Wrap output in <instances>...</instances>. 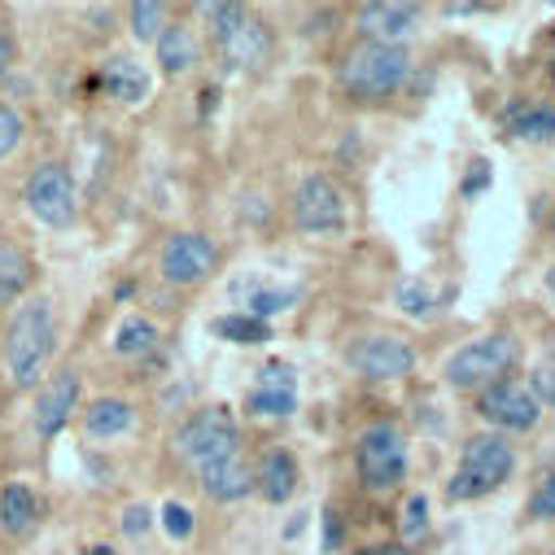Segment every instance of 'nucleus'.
<instances>
[{"label": "nucleus", "instance_id": "f257e3e1", "mask_svg": "<svg viewBox=\"0 0 555 555\" xmlns=\"http://www.w3.org/2000/svg\"><path fill=\"white\" fill-rule=\"evenodd\" d=\"M57 350V320L49 298H23V307L5 324V367L18 389L40 385L49 359Z\"/></svg>", "mask_w": 555, "mask_h": 555}, {"label": "nucleus", "instance_id": "f03ea898", "mask_svg": "<svg viewBox=\"0 0 555 555\" xmlns=\"http://www.w3.org/2000/svg\"><path fill=\"white\" fill-rule=\"evenodd\" d=\"M411 79V53L406 44H372L359 40L337 62V88L354 101H385Z\"/></svg>", "mask_w": 555, "mask_h": 555}, {"label": "nucleus", "instance_id": "7ed1b4c3", "mask_svg": "<svg viewBox=\"0 0 555 555\" xmlns=\"http://www.w3.org/2000/svg\"><path fill=\"white\" fill-rule=\"evenodd\" d=\"M512 468H516L512 438H503V434H477V438H468L447 494L460 499V503L464 499H486V494H494L512 477Z\"/></svg>", "mask_w": 555, "mask_h": 555}, {"label": "nucleus", "instance_id": "20e7f679", "mask_svg": "<svg viewBox=\"0 0 555 555\" xmlns=\"http://www.w3.org/2000/svg\"><path fill=\"white\" fill-rule=\"evenodd\" d=\"M236 451H241V425L228 406H202L176 429V455L197 473L232 460Z\"/></svg>", "mask_w": 555, "mask_h": 555}, {"label": "nucleus", "instance_id": "39448f33", "mask_svg": "<svg viewBox=\"0 0 555 555\" xmlns=\"http://www.w3.org/2000/svg\"><path fill=\"white\" fill-rule=\"evenodd\" d=\"M406 464H411V451H406V434L398 425H372V429L359 434L354 473L372 494L398 490L406 481Z\"/></svg>", "mask_w": 555, "mask_h": 555}, {"label": "nucleus", "instance_id": "423d86ee", "mask_svg": "<svg viewBox=\"0 0 555 555\" xmlns=\"http://www.w3.org/2000/svg\"><path fill=\"white\" fill-rule=\"evenodd\" d=\"M520 363V341L512 333H490L481 341L460 346L447 359V380L455 389H490L499 380H507V372Z\"/></svg>", "mask_w": 555, "mask_h": 555}, {"label": "nucleus", "instance_id": "0eeeda50", "mask_svg": "<svg viewBox=\"0 0 555 555\" xmlns=\"http://www.w3.org/2000/svg\"><path fill=\"white\" fill-rule=\"evenodd\" d=\"M27 210L44 223V228H70L79 215V193H75V176L66 163H40L27 176Z\"/></svg>", "mask_w": 555, "mask_h": 555}, {"label": "nucleus", "instance_id": "6e6552de", "mask_svg": "<svg viewBox=\"0 0 555 555\" xmlns=\"http://www.w3.org/2000/svg\"><path fill=\"white\" fill-rule=\"evenodd\" d=\"M346 363L363 380H402L415 372V350L393 333H363L346 346Z\"/></svg>", "mask_w": 555, "mask_h": 555}, {"label": "nucleus", "instance_id": "1a4fd4ad", "mask_svg": "<svg viewBox=\"0 0 555 555\" xmlns=\"http://www.w3.org/2000/svg\"><path fill=\"white\" fill-rule=\"evenodd\" d=\"M219 271V245L206 232H176L163 245V281L176 289H193Z\"/></svg>", "mask_w": 555, "mask_h": 555}, {"label": "nucleus", "instance_id": "9d476101", "mask_svg": "<svg viewBox=\"0 0 555 555\" xmlns=\"http://www.w3.org/2000/svg\"><path fill=\"white\" fill-rule=\"evenodd\" d=\"M477 411H481V421L494 425L503 438L507 434H529L538 425V415H542V406H538V398L529 393L525 380H499V385L481 389Z\"/></svg>", "mask_w": 555, "mask_h": 555}, {"label": "nucleus", "instance_id": "9b49d317", "mask_svg": "<svg viewBox=\"0 0 555 555\" xmlns=\"http://www.w3.org/2000/svg\"><path fill=\"white\" fill-rule=\"evenodd\" d=\"M294 223L311 236H328L346 228V193L328 176H307L294 189Z\"/></svg>", "mask_w": 555, "mask_h": 555}, {"label": "nucleus", "instance_id": "f8f14e48", "mask_svg": "<svg viewBox=\"0 0 555 555\" xmlns=\"http://www.w3.org/2000/svg\"><path fill=\"white\" fill-rule=\"evenodd\" d=\"M271 49H275L271 27H267L262 18H254V14H245L232 31L215 36V57H219V66L232 70V75H254V70H262V66L271 62Z\"/></svg>", "mask_w": 555, "mask_h": 555}, {"label": "nucleus", "instance_id": "ddd939ff", "mask_svg": "<svg viewBox=\"0 0 555 555\" xmlns=\"http://www.w3.org/2000/svg\"><path fill=\"white\" fill-rule=\"evenodd\" d=\"M245 411L258 415V421H285V415L298 411V376L285 359H275L267 367H258V385L245 393Z\"/></svg>", "mask_w": 555, "mask_h": 555}, {"label": "nucleus", "instance_id": "4468645a", "mask_svg": "<svg viewBox=\"0 0 555 555\" xmlns=\"http://www.w3.org/2000/svg\"><path fill=\"white\" fill-rule=\"evenodd\" d=\"M415 23H421V5H398V0H372L359 5V31L372 44H402Z\"/></svg>", "mask_w": 555, "mask_h": 555}, {"label": "nucleus", "instance_id": "2eb2a0df", "mask_svg": "<svg viewBox=\"0 0 555 555\" xmlns=\"http://www.w3.org/2000/svg\"><path fill=\"white\" fill-rule=\"evenodd\" d=\"M75 402H79V376H75V372H57V376L40 389L31 421H36V434H40L44 442H49V438H57V434L66 429Z\"/></svg>", "mask_w": 555, "mask_h": 555}, {"label": "nucleus", "instance_id": "dca6fc26", "mask_svg": "<svg viewBox=\"0 0 555 555\" xmlns=\"http://www.w3.org/2000/svg\"><path fill=\"white\" fill-rule=\"evenodd\" d=\"M154 53H158V70L176 79V75L197 70V62H202V40H197V31H193L189 23H167L163 36L154 40Z\"/></svg>", "mask_w": 555, "mask_h": 555}, {"label": "nucleus", "instance_id": "f3484780", "mask_svg": "<svg viewBox=\"0 0 555 555\" xmlns=\"http://www.w3.org/2000/svg\"><path fill=\"white\" fill-rule=\"evenodd\" d=\"M131 429H135V406H131L127 398L105 393V398H92V402H88V411H83V434H88V438L109 442V438H122V434H131Z\"/></svg>", "mask_w": 555, "mask_h": 555}, {"label": "nucleus", "instance_id": "a211bd4d", "mask_svg": "<svg viewBox=\"0 0 555 555\" xmlns=\"http://www.w3.org/2000/svg\"><path fill=\"white\" fill-rule=\"evenodd\" d=\"M114 101H122V105H141L145 96H150V88H154V79H150V70L135 62V57H109L105 66H101V79H96Z\"/></svg>", "mask_w": 555, "mask_h": 555}, {"label": "nucleus", "instance_id": "6ab92c4d", "mask_svg": "<svg viewBox=\"0 0 555 555\" xmlns=\"http://www.w3.org/2000/svg\"><path fill=\"white\" fill-rule=\"evenodd\" d=\"M197 477H202V490H206L215 503H241L245 494L258 490V486H254V473H249V464H245L241 455H232V460H223V464H210V468H202Z\"/></svg>", "mask_w": 555, "mask_h": 555}, {"label": "nucleus", "instance_id": "aec40b11", "mask_svg": "<svg viewBox=\"0 0 555 555\" xmlns=\"http://www.w3.org/2000/svg\"><path fill=\"white\" fill-rule=\"evenodd\" d=\"M503 127L516 135V141H525V145H542V141H551V135H555V105H546V101H516V105H507Z\"/></svg>", "mask_w": 555, "mask_h": 555}, {"label": "nucleus", "instance_id": "412c9836", "mask_svg": "<svg viewBox=\"0 0 555 555\" xmlns=\"http://www.w3.org/2000/svg\"><path fill=\"white\" fill-rule=\"evenodd\" d=\"M254 486L262 490L267 503H289L298 490V460L289 451H267L254 473Z\"/></svg>", "mask_w": 555, "mask_h": 555}, {"label": "nucleus", "instance_id": "4be33fe9", "mask_svg": "<svg viewBox=\"0 0 555 555\" xmlns=\"http://www.w3.org/2000/svg\"><path fill=\"white\" fill-rule=\"evenodd\" d=\"M36 520H40V499L27 481H10L5 490H0V529H5L10 538L31 533Z\"/></svg>", "mask_w": 555, "mask_h": 555}, {"label": "nucleus", "instance_id": "5701e85b", "mask_svg": "<svg viewBox=\"0 0 555 555\" xmlns=\"http://www.w3.org/2000/svg\"><path fill=\"white\" fill-rule=\"evenodd\" d=\"M31 275H36L31 254L14 241H0V307L23 302L27 289H31Z\"/></svg>", "mask_w": 555, "mask_h": 555}, {"label": "nucleus", "instance_id": "b1692460", "mask_svg": "<svg viewBox=\"0 0 555 555\" xmlns=\"http://www.w3.org/2000/svg\"><path fill=\"white\" fill-rule=\"evenodd\" d=\"M158 341H163V333H158V324L145 320V315H127V320L114 328V354H122V359H145V354L158 350Z\"/></svg>", "mask_w": 555, "mask_h": 555}, {"label": "nucleus", "instance_id": "393cba45", "mask_svg": "<svg viewBox=\"0 0 555 555\" xmlns=\"http://www.w3.org/2000/svg\"><path fill=\"white\" fill-rule=\"evenodd\" d=\"M215 337H223V341H236V346H262V341H271V324L254 320L249 311H236V315H223V320H215Z\"/></svg>", "mask_w": 555, "mask_h": 555}, {"label": "nucleus", "instance_id": "a878e982", "mask_svg": "<svg viewBox=\"0 0 555 555\" xmlns=\"http://www.w3.org/2000/svg\"><path fill=\"white\" fill-rule=\"evenodd\" d=\"M127 23H131V36L135 40H158L163 27H167V5H158V0H135V5L127 10Z\"/></svg>", "mask_w": 555, "mask_h": 555}, {"label": "nucleus", "instance_id": "bb28decb", "mask_svg": "<svg viewBox=\"0 0 555 555\" xmlns=\"http://www.w3.org/2000/svg\"><path fill=\"white\" fill-rule=\"evenodd\" d=\"M393 302H398L406 315H415V320H429V311L438 307V302H434V294H429L421 281H398V289H393Z\"/></svg>", "mask_w": 555, "mask_h": 555}, {"label": "nucleus", "instance_id": "cd10ccee", "mask_svg": "<svg viewBox=\"0 0 555 555\" xmlns=\"http://www.w3.org/2000/svg\"><path fill=\"white\" fill-rule=\"evenodd\" d=\"M298 302V289H258L254 298H249V315L254 320H271V315H281V311H289Z\"/></svg>", "mask_w": 555, "mask_h": 555}, {"label": "nucleus", "instance_id": "c85d7f7f", "mask_svg": "<svg viewBox=\"0 0 555 555\" xmlns=\"http://www.w3.org/2000/svg\"><path fill=\"white\" fill-rule=\"evenodd\" d=\"M23 135H27V118H23L14 105L0 101V163H5V158L23 145Z\"/></svg>", "mask_w": 555, "mask_h": 555}, {"label": "nucleus", "instance_id": "c756f323", "mask_svg": "<svg viewBox=\"0 0 555 555\" xmlns=\"http://www.w3.org/2000/svg\"><path fill=\"white\" fill-rule=\"evenodd\" d=\"M197 14H202V23H206L215 36H223V31H232L249 10H245V5H232V0H228V5H219V0H206V5H197Z\"/></svg>", "mask_w": 555, "mask_h": 555}, {"label": "nucleus", "instance_id": "7c9ffc66", "mask_svg": "<svg viewBox=\"0 0 555 555\" xmlns=\"http://www.w3.org/2000/svg\"><path fill=\"white\" fill-rule=\"evenodd\" d=\"M429 533V499L425 494H411V503L402 507V538L415 542Z\"/></svg>", "mask_w": 555, "mask_h": 555}, {"label": "nucleus", "instance_id": "2f4dec72", "mask_svg": "<svg viewBox=\"0 0 555 555\" xmlns=\"http://www.w3.org/2000/svg\"><path fill=\"white\" fill-rule=\"evenodd\" d=\"M529 393L538 398V406H542V402L555 406V363H551V359L533 367V376H529Z\"/></svg>", "mask_w": 555, "mask_h": 555}, {"label": "nucleus", "instance_id": "473e14b6", "mask_svg": "<svg viewBox=\"0 0 555 555\" xmlns=\"http://www.w3.org/2000/svg\"><path fill=\"white\" fill-rule=\"evenodd\" d=\"M163 529L171 538H189L193 533V512L184 503H163Z\"/></svg>", "mask_w": 555, "mask_h": 555}, {"label": "nucleus", "instance_id": "72a5a7b5", "mask_svg": "<svg viewBox=\"0 0 555 555\" xmlns=\"http://www.w3.org/2000/svg\"><path fill=\"white\" fill-rule=\"evenodd\" d=\"M529 516H533V520H555V473L533 490V499H529Z\"/></svg>", "mask_w": 555, "mask_h": 555}, {"label": "nucleus", "instance_id": "f704fd0d", "mask_svg": "<svg viewBox=\"0 0 555 555\" xmlns=\"http://www.w3.org/2000/svg\"><path fill=\"white\" fill-rule=\"evenodd\" d=\"M14 62H18V40H14V31H10L5 23H0V79L10 75Z\"/></svg>", "mask_w": 555, "mask_h": 555}, {"label": "nucleus", "instance_id": "c9c22d12", "mask_svg": "<svg viewBox=\"0 0 555 555\" xmlns=\"http://www.w3.org/2000/svg\"><path fill=\"white\" fill-rule=\"evenodd\" d=\"M320 516H324V542H320V546H324V551H337V542H341V516H337L333 507H324Z\"/></svg>", "mask_w": 555, "mask_h": 555}, {"label": "nucleus", "instance_id": "e433bc0d", "mask_svg": "<svg viewBox=\"0 0 555 555\" xmlns=\"http://www.w3.org/2000/svg\"><path fill=\"white\" fill-rule=\"evenodd\" d=\"M150 529V507H127L122 512V533H145Z\"/></svg>", "mask_w": 555, "mask_h": 555}, {"label": "nucleus", "instance_id": "4c0bfd02", "mask_svg": "<svg viewBox=\"0 0 555 555\" xmlns=\"http://www.w3.org/2000/svg\"><path fill=\"white\" fill-rule=\"evenodd\" d=\"M486 184H490V163H473V171H468V180H464V197L481 193Z\"/></svg>", "mask_w": 555, "mask_h": 555}, {"label": "nucleus", "instance_id": "58836bf2", "mask_svg": "<svg viewBox=\"0 0 555 555\" xmlns=\"http://www.w3.org/2000/svg\"><path fill=\"white\" fill-rule=\"evenodd\" d=\"M354 555H411V546H402V542H376V546H363Z\"/></svg>", "mask_w": 555, "mask_h": 555}, {"label": "nucleus", "instance_id": "ea45409f", "mask_svg": "<svg viewBox=\"0 0 555 555\" xmlns=\"http://www.w3.org/2000/svg\"><path fill=\"white\" fill-rule=\"evenodd\" d=\"M546 294H551V298H555V267H551V271H546Z\"/></svg>", "mask_w": 555, "mask_h": 555}, {"label": "nucleus", "instance_id": "a19ab883", "mask_svg": "<svg viewBox=\"0 0 555 555\" xmlns=\"http://www.w3.org/2000/svg\"><path fill=\"white\" fill-rule=\"evenodd\" d=\"M551 363H555V337H551Z\"/></svg>", "mask_w": 555, "mask_h": 555}]
</instances>
